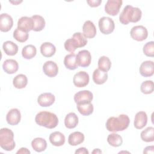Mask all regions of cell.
Instances as JSON below:
<instances>
[{"instance_id":"9","label":"cell","mask_w":154,"mask_h":154,"mask_svg":"<svg viewBox=\"0 0 154 154\" xmlns=\"http://www.w3.org/2000/svg\"><path fill=\"white\" fill-rule=\"evenodd\" d=\"M93 99V93L89 90L79 91L74 95V100L76 104L91 103Z\"/></svg>"},{"instance_id":"11","label":"cell","mask_w":154,"mask_h":154,"mask_svg":"<svg viewBox=\"0 0 154 154\" xmlns=\"http://www.w3.org/2000/svg\"><path fill=\"white\" fill-rule=\"evenodd\" d=\"M13 25V20L10 14L2 13L0 16V30L2 32H8Z\"/></svg>"},{"instance_id":"35","label":"cell","mask_w":154,"mask_h":154,"mask_svg":"<svg viewBox=\"0 0 154 154\" xmlns=\"http://www.w3.org/2000/svg\"><path fill=\"white\" fill-rule=\"evenodd\" d=\"M13 37L17 42L23 43L28 40L29 37V34L28 32L20 30L17 28L13 32Z\"/></svg>"},{"instance_id":"22","label":"cell","mask_w":154,"mask_h":154,"mask_svg":"<svg viewBox=\"0 0 154 154\" xmlns=\"http://www.w3.org/2000/svg\"><path fill=\"white\" fill-rule=\"evenodd\" d=\"M93 80L97 85L104 84L108 79V73L99 69H95L93 73Z\"/></svg>"},{"instance_id":"45","label":"cell","mask_w":154,"mask_h":154,"mask_svg":"<svg viewBox=\"0 0 154 154\" xmlns=\"http://www.w3.org/2000/svg\"><path fill=\"white\" fill-rule=\"evenodd\" d=\"M10 3H12V4H14V5H16V4H20V2H22V1H9Z\"/></svg>"},{"instance_id":"17","label":"cell","mask_w":154,"mask_h":154,"mask_svg":"<svg viewBox=\"0 0 154 154\" xmlns=\"http://www.w3.org/2000/svg\"><path fill=\"white\" fill-rule=\"evenodd\" d=\"M82 31L84 35L87 38H94L97 32L94 24L90 20H87L84 22L82 26Z\"/></svg>"},{"instance_id":"19","label":"cell","mask_w":154,"mask_h":154,"mask_svg":"<svg viewBox=\"0 0 154 154\" xmlns=\"http://www.w3.org/2000/svg\"><path fill=\"white\" fill-rule=\"evenodd\" d=\"M2 69L5 73L13 74L18 70L19 64L17 61L13 59H7L2 64Z\"/></svg>"},{"instance_id":"13","label":"cell","mask_w":154,"mask_h":154,"mask_svg":"<svg viewBox=\"0 0 154 154\" xmlns=\"http://www.w3.org/2000/svg\"><path fill=\"white\" fill-rule=\"evenodd\" d=\"M43 71L46 76L52 78L57 75L58 72V67L55 62L52 61H47L43 64Z\"/></svg>"},{"instance_id":"7","label":"cell","mask_w":154,"mask_h":154,"mask_svg":"<svg viewBox=\"0 0 154 154\" xmlns=\"http://www.w3.org/2000/svg\"><path fill=\"white\" fill-rule=\"evenodd\" d=\"M122 0H108L105 5V11L110 16H116L122 7Z\"/></svg>"},{"instance_id":"1","label":"cell","mask_w":154,"mask_h":154,"mask_svg":"<svg viewBox=\"0 0 154 154\" xmlns=\"http://www.w3.org/2000/svg\"><path fill=\"white\" fill-rule=\"evenodd\" d=\"M130 123L129 117L126 114H120L119 117H111L106 122V129L109 132L122 131L127 129Z\"/></svg>"},{"instance_id":"38","label":"cell","mask_w":154,"mask_h":154,"mask_svg":"<svg viewBox=\"0 0 154 154\" xmlns=\"http://www.w3.org/2000/svg\"><path fill=\"white\" fill-rule=\"evenodd\" d=\"M64 46L65 49L70 53H74L75 50L78 48L76 42L72 37L66 40L64 43Z\"/></svg>"},{"instance_id":"32","label":"cell","mask_w":154,"mask_h":154,"mask_svg":"<svg viewBox=\"0 0 154 154\" xmlns=\"http://www.w3.org/2000/svg\"><path fill=\"white\" fill-rule=\"evenodd\" d=\"M141 138L145 142H152L154 140V128L150 126L143 130L140 134Z\"/></svg>"},{"instance_id":"4","label":"cell","mask_w":154,"mask_h":154,"mask_svg":"<svg viewBox=\"0 0 154 154\" xmlns=\"http://www.w3.org/2000/svg\"><path fill=\"white\" fill-rule=\"evenodd\" d=\"M0 146L6 151H11L14 149L16 144L14 140V134L11 129L7 128L1 129Z\"/></svg>"},{"instance_id":"40","label":"cell","mask_w":154,"mask_h":154,"mask_svg":"<svg viewBox=\"0 0 154 154\" xmlns=\"http://www.w3.org/2000/svg\"><path fill=\"white\" fill-rule=\"evenodd\" d=\"M87 4L91 7H96L100 5L102 3V0H88L87 1Z\"/></svg>"},{"instance_id":"18","label":"cell","mask_w":154,"mask_h":154,"mask_svg":"<svg viewBox=\"0 0 154 154\" xmlns=\"http://www.w3.org/2000/svg\"><path fill=\"white\" fill-rule=\"evenodd\" d=\"M147 123V116L144 111H139L135 116L134 119V125L137 129H143Z\"/></svg>"},{"instance_id":"2","label":"cell","mask_w":154,"mask_h":154,"mask_svg":"<svg viewBox=\"0 0 154 154\" xmlns=\"http://www.w3.org/2000/svg\"><path fill=\"white\" fill-rule=\"evenodd\" d=\"M142 16L141 10L137 7L128 5L125 7L119 16V20L123 25H128L129 22H138Z\"/></svg>"},{"instance_id":"15","label":"cell","mask_w":154,"mask_h":154,"mask_svg":"<svg viewBox=\"0 0 154 154\" xmlns=\"http://www.w3.org/2000/svg\"><path fill=\"white\" fill-rule=\"evenodd\" d=\"M17 28L23 31L28 32L33 29L32 19L27 16L21 17L17 22Z\"/></svg>"},{"instance_id":"41","label":"cell","mask_w":154,"mask_h":154,"mask_svg":"<svg viewBox=\"0 0 154 154\" xmlns=\"http://www.w3.org/2000/svg\"><path fill=\"white\" fill-rule=\"evenodd\" d=\"M76 154H88L89 152L87 150V149L85 147H80L79 149H78L75 152Z\"/></svg>"},{"instance_id":"23","label":"cell","mask_w":154,"mask_h":154,"mask_svg":"<svg viewBox=\"0 0 154 154\" xmlns=\"http://www.w3.org/2000/svg\"><path fill=\"white\" fill-rule=\"evenodd\" d=\"M84 135L78 131L71 133L68 138V143L70 145L75 146L83 143L84 141Z\"/></svg>"},{"instance_id":"14","label":"cell","mask_w":154,"mask_h":154,"mask_svg":"<svg viewBox=\"0 0 154 154\" xmlns=\"http://www.w3.org/2000/svg\"><path fill=\"white\" fill-rule=\"evenodd\" d=\"M140 73L144 77L152 76L154 73V63L152 61H145L141 63L139 69Z\"/></svg>"},{"instance_id":"26","label":"cell","mask_w":154,"mask_h":154,"mask_svg":"<svg viewBox=\"0 0 154 154\" xmlns=\"http://www.w3.org/2000/svg\"><path fill=\"white\" fill-rule=\"evenodd\" d=\"M31 146L35 151L41 152L46 150L47 147V143L44 138L38 137L34 138L31 141Z\"/></svg>"},{"instance_id":"5","label":"cell","mask_w":154,"mask_h":154,"mask_svg":"<svg viewBox=\"0 0 154 154\" xmlns=\"http://www.w3.org/2000/svg\"><path fill=\"white\" fill-rule=\"evenodd\" d=\"M99 28L103 34H109L114 31L115 24L114 20L109 17H102L99 20Z\"/></svg>"},{"instance_id":"28","label":"cell","mask_w":154,"mask_h":154,"mask_svg":"<svg viewBox=\"0 0 154 154\" xmlns=\"http://www.w3.org/2000/svg\"><path fill=\"white\" fill-rule=\"evenodd\" d=\"M28 84V78L26 75L23 74H19L16 75L13 80V84L14 87L18 89L25 88Z\"/></svg>"},{"instance_id":"39","label":"cell","mask_w":154,"mask_h":154,"mask_svg":"<svg viewBox=\"0 0 154 154\" xmlns=\"http://www.w3.org/2000/svg\"><path fill=\"white\" fill-rule=\"evenodd\" d=\"M144 55L147 57H154V42L153 41L146 43L143 49Z\"/></svg>"},{"instance_id":"36","label":"cell","mask_w":154,"mask_h":154,"mask_svg":"<svg viewBox=\"0 0 154 154\" xmlns=\"http://www.w3.org/2000/svg\"><path fill=\"white\" fill-rule=\"evenodd\" d=\"M141 91L145 94H151L153 91V82L151 80L145 81L141 84L140 87Z\"/></svg>"},{"instance_id":"29","label":"cell","mask_w":154,"mask_h":154,"mask_svg":"<svg viewBox=\"0 0 154 154\" xmlns=\"http://www.w3.org/2000/svg\"><path fill=\"white\" fill-rule=\"evenodd\" d=\"M33 20V31L38 32L43 29L45 26V20L40 15H33L31 16Z\"/></svg>"},{"instance_id":"37","label":"cell","mask_w":154,"mask_h":154,"mask_svg":"<svg viewBox=\"0 0 154 154\" xmlns=\"http://www.w3.org/2000/svg\"><path fill=\"white\" fill-rule=\"evenodd\" d=\"M72 38H74L78 46V48L85 46L87 43V38L81 32H78L74 33L72 35Z\"/></svg>"},{"instance_id":"24","label":"cell","mask_w":154,"mask_h":154,"mask_svg":"<svg viewBox=\"0 0 154 154\" xmlns=\"http://www.w3.org/2000/svg\"><path fill=\"white\" fill-rule=\"evenodd\" d=\"M64 64L65 67L69 70H75L78 67L76 55L74 53H71L65 56L64 59Z\"/></svg>"},{"instance_id":"43","label":"cell","mask_w":154,"mask_h":154,"mask_svg":"<svg viewBox=\"0 0 154 154\" xmlns=\"http://www.w3.org/2000/svg\"><path fill=\"white\" fill-rule=\"evenodd\" d=\"M16 153H30V151L25 147H22L17 151Z\"/></svg>"},{"instance_id":"42","label":"cell","mask_w":154,"mask_h":154,"mask_svg":"<svg viewBox=\"0 0 154 154\" xmlns=\"http://www.w3.org/2000/svg\"><path fill=\"white\" fill-rule=\"evenodd\" d=\"M144 153H152L153 154L154 153V146H147L146 147L144 148L143 150Z\"/></svg>"},{"instance_id":"16","label":"cell","mask_w":154,"mask_h":154,"mask_svg":"<svg viewBox=\"0 0 154 154\" xmlns=\"http://www.w3.org/2000/svg\"><path fill=\"white\" fill-rule=\"evenodd\" d=\"M21 119V114L17 108L11 109L7 114L6 120L10 125L14 126L17 125Z\"/></svg>"},{"instance_id":"25","label":"cell","mask_w":154,"mask_h":154,"mask_svg":"<svg viewBox=\"0 0 154 154\" xmlns=\"http://www.w3.org/2000/svg\"><path fill=\"white\" fill-rule=\"evenodd\" d=\"M78 117L75 112H69L64 119V125L68 129H73L78 124Z\"/></svg>"},{"instance_id":"12","label":"cell","mask_w":154,"mask_h":154,"mask_svg":"<svg viewBox=\"0 0 154 154\" xmlns=\"http://www.w3.org/2000/svg\"><path fill=\"white\" fill-rule=\"evenodd\" d=\"M55 100V96L51 93H43L38 96L37 102L42 107H48L51 106L54 103Z\"/></svg>"},{"instance_id":"3","label":"cell","mask_w":154,"mask_h":154,"mask_svg":"<svg viewBox=\"0 0 154 154\" xmlns=\"http://www.w3.org/2000/svg\"><path fill=\"white\" fill-rule=\"evenodd\" d=\"M35 121L38 125L48 129L55 128L58 124V119L56 114L45 111L37 114Z\"/></svg>"},{"instance_id":"31","label":"cell","mask_w":154,"mask_h":154,"mask_svg":"<svg viewBox=\"0 0 154 154\" xmlns=\"http://www.w3.org/2000/svg\"><path fill=\"white\" fill-rule=\"evenodd\" d=\"M77 109L79 112L82 116H87L91 114L93 112V105L91 103H83V104H76Z\"/></svg>"},{"instance_id":"30","label":"cell","mask_w":154,"mask_h":154,"mask_svg":"<svg viewBox=\"0 0 154 154\" xmlns=\"http://www.w3.org/2000/svg\"><path fill=\"white\" fill-rule=\"evenodd\" d=\"M37 54V49L32 45H28L23 48L22 50V57L26 59L30 60L34 58Z\"/></svg>"},{"instance_id":"21","label":"cell","mask_w":154,"mask_h":154,"mask_svg":"<svg viewBox=\"0 0 154 154\" xmlns=\"http://www.w3.org/2000/svg\"><path fill=\"white\" fill-rule=\"evenodd\" d=\"M56 52L55 46L50 42H45L40 46V52L43 57H51Z\"/></svg>"},{"instance_id":"27","label":"cell","mask_w":154,"mask_h":154,"mask_svg":"<svg viewBox=\"0 0 154 154\" xmlns=\"http://www.w3.org/2000/svg\"><path fill=\"white\" fill-rule=\"evenodd\" d=\"M2 48L4 52L10 56L15 55L18 52L17 45L11 41H6L3 43Z\"/></svg>"},{"instance_id":"34","label":"cell","mask_w":154,"mask_h":154,"mask_svg":"<svg viewBox=\"0 0 154 154\" xmlns=\"http://www.w3.org/2000/svg\"><path fill=\"white\" fill-rule=\"evenodd\" d=\"M111 62L109 58L106 56H102L98 60V69L107 72L111 68Z\"/></svg>"},{"instance_id":"44","label":"cell","mask_w":154,"mask_h":154,"mask_svg":"<svg viewBox=\"0 0 154 154\" xmlns=\"http://www.w3.org/2000/svg\"><path fill=\"white\" fill-rule=\"evenodd\" d=\"M92 153H102V151L101 150H100V149H95L93 152H92Z\"/></svg>"},{"instance_id":"33","label":"cell","mask_w":154,"mask_h":154,"mask_svg":"<svg viewBox=\"0 0 154 154\" xmlns=\"http://www.w3.org/2000/svg\"><path fill=\"white\" fill-rule=\"evenodd\" d=\"M107 141L111 146L119 147L123 143V139L120 135L116 133H113L108 135Z\"/></svg>"},{"instance_id":"8","label":"cell","mask_w":154,"mask_h":154,"mask_svg":"<svg viewBox=\"0 0 154 154\" xmlns=\"http://www.w3.org/2000/svg\"><path fill=\"white\" fill-rule=\"evenodd\" d=\"M90 80L89 75L84 71H79L76 73L73 78L74 85L79 88L84 87L88 85Z\"/></svg>"},{"instance_id":"10","label":"cell","mask_w":154,"mask_h":154,"mask_svg":"<svg viewBox=\"0 0 154 154\" xmlns=\"http://www.w3.org/2000/svg\"><path fill=\"white\" fill-rule=\"evenodd\" d=\"M76 60L78 66L82 67L89 66L91 61L90 52L87 50L80 51L76 55Z\"/></svg>"},{"instance_id":"6","label":"cell","mask_w":154,"mask_h":154,"mask_svg":"<svg viewBox=\"0 0 154 154\" xmlns=\"http://www.w3.org/2000/svg\"><path fill=\"white\" fill-rule=\"evenodd\" d=\"M130 34L131 37L138 42L146 40L148 36V31L146 27L142 25H137L132 28Z\"/></svg>"},{"instance_id":"20","label":"cell","mask_w":154,"mask_h":154,"mask_svg":"<svg viewBox=\"0 0 154 154\" xmlns=\"http://www.w3.org/2000/svg\"><path fill=\"white\" fill-rule=\"evenodd\" d=\"M65 136L59 131H55L51 133L49 135V141L51 143L55 146H61L65 143Z\"/></svg>"}]
</instances>
